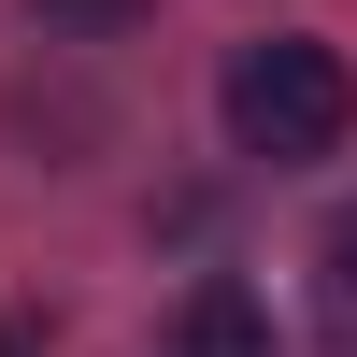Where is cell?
<instances>
[{"instance_id":"obj_5","label":"cell","mask_w":357,"mask_h":357,"mask_svg":"<svg viewBox=\"0 0 357 357\" xmlns=\"http://www.w3.org/2000/svg\"><path fill=\"white\" fill-rule=\"evenodd\" d=\"M0 357H43V314H0Z\"/></svg>"},{"instance_id":"obj_1","label":"cell","mask_w":357,"mask_h":357,"mask_svg":"<svg viewBox=\"0 0 357 357\" xmlns=\"http://www.w3.org/2000/svg\"><path fill=\"white\" fill-rule=\"evenodd\" d=\"M215 114H229V143H243V158L301 172V158H343V129H357V72L314 43V29H272V43L229 57Z\"/></svg>"},{"instance_id":"obj_2","label":"cell","mask_w":357,"mask_h":357,"mask_svg":"<svg viewBox=\"0 0 357 357\" xmlns=\"http://www.w3.org/2000/svg\"><path fill=\"white\" fill-rule=\"evenodd\" d=\"M186 357H272V314H257L243 286H200L186 301Z\"/></svg>"},{"instance_id":"obj_4","label":"cell","mask_w":357,"mask_h":357,"mask_svg":"<svg viewBox=\"0 0 357 357\" xmlns=\"http://www.w3.org/2000/svg\"><path fill=\"white\" fill-rule=\"evenodd\" d=\"M329 286H343V301H357V200H343V215H329Z\"/></svg>"},{"instance_id":"obj_3","label":"cell","mask_w":357,"mask_h":357,"mask_svg":"<svg viewBox=\"0 0 357 357\" xmlns=\"http://www.w3.org/2000/svg\"><path fill=\"white\" fill-rule=\"evenodd\" d=\"M29 15H43V29H86V43H114V29H143L158 0H29Z\"/></svg>"}]
</instances>
